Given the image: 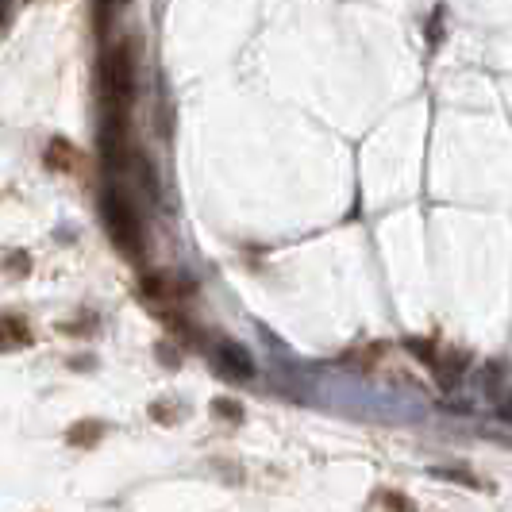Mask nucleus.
<instances>
[{"mask_svg":"<svg viewBox=\"0 0 512 512\" xmlns=\"http://www.w3.org/2000/svg\"><path fill=\"white\" fill-rule=\"evenodd\" d=\"M104 220H108V231H112V239L120 243L124 255H139V251H143V224H139V216L131 212V205H124L120 197H112V201L104 205Z\"/></svg>","mask_w":512,"mask_h":512,"instance_id":"nucleus-1","label":"nucleus"},{"mask_svg":"<svg viewBox=\"0 0 512 512\" xmlns=\"http://www.w3.org/2000/svg\"><path fill=\"white\" fill-rule=\"evenodd\" d=\"M31 343V332L20 316H0V351H16V347H27Z\"/></svg>","mask_w":512,"mask_h":512,"instance_id":"nucleus-2","label":"nucleus"},{"mask_svg":"<svg viewBox=\"0 0 512 512\" xmlns=\"http://www.w3.org/2000/svg\"><path fill=\"white\" fill-rule=\"evenodd\" d=\"M77 151L66 143V139H54L51 147H47V166H54V170H77Z\"/></svg>","mask_w":512,"mask_h":512,"instance_id":"nucleus-3","label":"nucleus"},{"mask_svg":"<svg viewBox=\"0 0 512 512\" xmlns=\"http://www.w3.org/2000/svg\"><path fill=\"white\" fill-rule=\"evenodd\" d=\"M378 505H382V509H389V512H416L409 501L401 497V493H378Z\"/></svg>","mask_w":512,"mask_h":512,"instance_id":"nucleus-4","label":"nucleus"}]
</instances>
